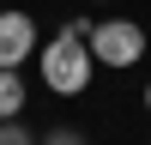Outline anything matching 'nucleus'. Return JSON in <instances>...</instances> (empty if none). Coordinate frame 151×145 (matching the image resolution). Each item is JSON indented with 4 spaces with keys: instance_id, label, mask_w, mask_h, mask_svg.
I'll list each match as a JSON object with an SVG mask.
<instances>
[{
    "instance_id": "nucleus-7",
    "label": "nucleus",
    "mask_w": 151,
    "mask_h": 145,
    "mask_svg": "<svg viewBox=\"0 0 151 145\" xmlns=\"http://www.w3.org/2000/svg\"><path fill=\"white\" fill-rule=\"evenodd\" d=\"M145 109H151V85H145Z\"/></svg>"
},
{
    "instance_id": "nucleus-1",
    "label": "nucleus",
    "mask_w": 151,
    "mask_h": 145,
    "mask_svg": "<svg viewBox=\"0 0 151 145\" xmlns=\"http://www.w3.org/2000/svg\"><path fill=\"white\" fill-rule=\"evenodd\" d=\"M91 18H67L60 24V36H48L42 48H36V60H42V85L55 97H85L91 91V72H97V55H91Z\"/></svg>"
},
{
    "instance_id": "nucleus-8",
    "label": "nucleus",
    "mask_w": 151,
    "mask_h": 145,
    "mask_svg": "<svg viewBox=\"0 0 151 145\" xmlns=\"http://www.w3.org/2000/svg\"><path fill=\"white\" fill-rule=\"evenodd\" d=\"M91 6H109V0H91Z\"/></svg>"
},
{
    "instance_id": "nucleus-4",
    "label": "nucleus",
    "mask_w": 151,
    "mask_h": 145,
    "mask_svg": "<svg viewBox=\"0 0 151 145\" xmlns=\"http://www.w3.org/2000/svg\"><path fill=\"white\" fill-rule=\"evenodd\" d=\"M24 97H30L24 91V72L18 67H0V121H18L24 115Z\"/></svg>"
},
{
    "instance_id": "nucleus-6",
    "label": "nucleus",
    "mask_w": 151,
    "mask_h": 145,
    "mask_svg": "<svg viewBox=\"0 0 151 145\" xmlns=\"http://www.w3.org/2000/svg\"><path fill=\"white\" fill-rule=\"evenodd\" d=\"M42 145H85V139H79V133H73V127H55V133H48Z\"/></svg>"
},
{
    "instance_id": "nucleus-2",
    "label": "nucleus",
    "mask_w": 151,
    "mask_h": 145,
    "mask_svg": "<svg viewBox=\"0 0 151 145\" xmlns=\"http://www.w3.org/2000/svg\"><path fill=\"white\" fill-rule=\"evenodd\" d=\"M91 55H97V67H139L145 60V24H133V18H91Z\"/></svg>"
},
{
    "instance_id": "nucleus-3",
    "label": "nucleus",
    "mask_w": 151,
    "mask_h": 145,
    "mask_svg": "<svg viewBox=\"0 0 151 145\" xmlns=\"http://www.w3.org/2000/svg\"><path fill=\"white\" fill-rule=\"evenodd\" d=\"M36 48H42V42H36V18L18 12V6H6V12H0V67H24Z\"/></svg>"
},
{
    "instance_id": "nucleus-5",
    "label": "nucleus",
    "mask_w": 151,
    "mask_h": 145,
    "mask_svg": "<svg viewBox=\"0 0 151 145\" xmlns=\"http://www.w3.org/2000/svg\"><path fill=\"white\" fill-rule=\"evenodd\" d=\"M0 145H36V133L24 121H0Z\"/></svg>"
}]
</instances>
